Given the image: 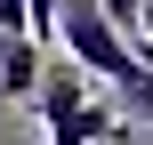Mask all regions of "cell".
<instances>
[{
	"label": "cell",
	"mask_w": 153,
	"mask_h": 145,
	"mask_svg": "<svg viewBox=\"0 0 153 145\" xmlns=\"http://www.w3.org/2000/svg\"><path fill=\"white\" fill-rule=\"evenodd\" d=\"M48 73V48L40 40H0V97H32Z\"/></svg>",
	"instance_id": "obj_1"
},
{
	"label": "cell",
	"mask_w": 153,
	"mask_h": 145,
	"mask_svg": "<svg viewBox=\"0 0 153 145\" xmlns=\"http://www.w3.org/2000/svg\"><path fill=\"white\" fill-rule=\"evenodd\" d=\"M113 89H121V105H129L137 121H153V73H137V65H129V73H121Z\"/></svg>",
	"instance_id": "obj_2"
},
{
	"label": "cell",
	"mask_w": 153,
	"mask_h": 145,
	"mask_svg": "<svg viewBox=\"0 0 153 145\" xmlns=\"http://www.w3.org/2000/svg\"><path fill=\"white\" fill-rule=\"evenodd\" d=\"M24 32L48 48V40H56V0H24Z\"/></svg>",
	"instance_id": "obj_3"
},
{
	"label": "cell",
	"mask_w": 153,
	"mask_h": 145,
	"mask_svg": "<svg viewBox=\"0 0 153 145\" xmlns=\"http://www.w3.org/2000/svg\"><path fill=\"white\" fill-rule=\"evenodd\" d=\"M97 8H105V24H113V32H129V24H137V8H145V0H97Z\"/></svg>",
	"instance_id": "obj_4"
},
{
	"label": "cell",
	"mask_w": 153,
	"mask_h": 145,
	"mask_svg": "<svg viewBox=\"0 0 153 145\" xmlns=\"http://www.w3.org/2000/svg\"><path fill=\"white\" fill-rule=\"evenodd\" d=\"M0 40H32L24 32V0H0Z\"/></svg>",
	"instance_id": "obj_5"
},
{
	"label": "cell",
	"mask_w": 153,
	"mask_h": 145,
	"mask_svg": "<svg viewBox=\"0 0 153 145\" xmlns=\"http://www.w3.org/2000/svg\"><path fill=\"white\" fill-rule=\"evenodd\" d=\"M137 32H145V40H153V0H145V8H137Z\"/></svg>",
	"instance_id": "obj_6"
}]
</instances>
